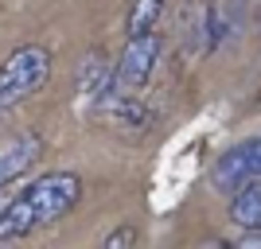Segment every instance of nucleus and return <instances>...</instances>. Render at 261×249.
<instances>
[{"mask_svg":"<svg viewBox=\"0 0 261 249\" xmlns=\"http://www.w3.org/2000/svg\"><path fill=\"white\" fill-rule=\"evenodd\" d=\"M78 199H82V179L74 172H51L32 179L28 191L8 199V206L0 210V245L55 226L78 206Z\"/></svg>","mask_w":261,"mask_h":249,"instance_id":"obj_1","label":"nucleus"},{"mask_svg":"<svg viewBox=\"0 0 261 249\" xmlns=\"http://www.w3.org/2000/svg\"><path fill=\"white\" fill-rule=\"evenodd\" d=\"M51 74V51L39 43L16 47V51L0 63V113L16 109L20 101H28L32 94H39Z\"/></svg>","mask_w":261,"mask_h":249,"instance_id":"obj_2","label":"nucleus"},{"mask_svg":"<svg viewBox=\"0 0 261 249\" xmlns=\"http://www.w3.org/2000/svg\"><path fill=\"white\" fill-rule=\"evenodd\" d=\"M257 175H261V136H250V141L234 144V148H226L218 156L215 172H211V183L222 195H234L242 183H250Z\"/></svg>","mask_w":261,"mask_h":249,"instance_id":"obj_3","label":"nucleus"},{"mask_svg":"<svg viewBox=\"0 0 261 249\" xmlns=\"http://www.w3.org/2000/svg\"><path fill=\"white\" fill-rule=\"evenodd\" d=\"M160 51H164V39L156 27L144 35H129V43L121 51V63H117V90H141L152 78Z\"/></svg>","mask_w":261,"mask_h":249,"instance_id":"obj_4","label":"nucleus"},{"mask_svg":"<svg viewBox=\"0 0 261 249\" xmlns=\"http://www.w3.org/2000/svg\"><path fill=\"white\" fill-rule=\"evenodd\" d=\"M94 113L117 132H144L152 125V109L144 105L141 98H133V94H121V90H113L101 101H94Z\"/></svg>","mask_w":261,"mask_h":249,"instance_id":"obj_5","label":"nucleus"},{"mask_svg":"<svg viewBox=\"0 0 261 249\" xmlns=\"http://www.w3.org/2000/svg\"><path fill=\"white\" fill-rule=\"evenodd\" d=\"M39 156H43V136L39 132H20V136L0 141V187L20 179Z\"/></svg>","mask_w":261,"mask_h":249,"instance_id":"obj_6","label":"nucleus"},{"mask_svg":"<svg viewBox=\"0 0 261 249\" xmlns=\"http://www.w3.org/2000/svg\"><path fill=\"white\" fill-rule=\"evenodd\" d=\"M113 90H117V66L106 63L98 51L86 54L82 66H78V94L86 101H101L106 94H113Z\"/></svg>","mask_w":261,"mask_h":249,"instance_id":"obj_7","label":"nucleus"},{"mask_svg":"<svg viewBox=\"0 0 261 249\" xmlns=\"http://www.w3.org/2000/svg\"><path fill=\"white\" fill-rule=\"evenodd\" d=\"M230 222L238 230H250V226H261V175L242 183L234 195H230Z\"/></svg>","mask_w":261,"mask_h":249,"instance_id":"obj_8","label":"nucleus"},{"mask_svg":"<svg viewBox=\"0 0 261 249\" xmlns=\"http://www.w3.org/2000/svg\"><path fill=\"white\" fill-rule=\"evenodd\" d=\"M164 12V0H133V12H129V35H144L152 32L156 20Z\"/></svg>","mask_w":261,"mask_h":249,"instance_id":"obj_9","label":"nucleus"},{"mask_svg":"<svg viewBox=\"0 0 261 249\" xmlns=\"http://www.w3.org/2000/svg\"><path fill=\"white\" fill-rule=\"evenodd\" d=\"M133 241H137V230L125 226V230H113V234L106 238V245H109V249H121V245H133Z\"/></svg>","mask_w":261,"mask_h":249,"instance_id":"obj_10","label":"nucleus"},{"mask_svg":"<svg viewBox=\"0 0 261 249\" xmlns=\"http://www.w3.org/2000/svg\"><path fill=\"white\" fill-rule=\"evenodd\" d=\"M234 245H242V249H261V226L242 230L238 238H234Z\"/></svg>","mask_w":261,"mask_h":249,"instance_id":"obj_11","label":"nucleus"},{"mask_svg":"<svg viewBox=\"0 0 261 249\" xmlns=\"http://www.w3.org/2000/svg\"><path fill=\"white\" fill-rule=\"evenodd\" d=\"M4 206H8V199H4V187H0V210H4Z\"/></svg>","mask_w":261,"mask_h":249,"instance_id":"obj_12","label":"nucleus"}]
</instances>
